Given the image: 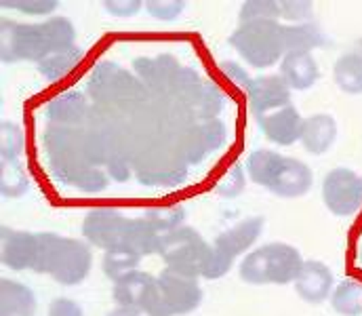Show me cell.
<instances>
[{
    "label": "cell",
    "mask_w": 362,
    "mask_h": 316,
    "mask_svg": "<svg viewBox=\"0 0 362 316\" xmlns=\"http://www.w3.org/2000/svg\"><path fill=\"white\" fill-rule=\"evenodd\" d=\"M85 87L90 104L129 118L150 102V93L137 74L124 70L116 62H99L89 72Z\"/></svg>",
    "instance_id": "8992f818"
},
{
    "label": "cell",
    "mask_w": 362,
    "mask_h": 316,
    "mask_svg": "<svg viewBox=\"0 0 362 316\" xmlns=\"http://www.w3.org/2000/svg\"><path fill=\"white\" fill-rule=\"evenodd\" d=\"M158 255L169 270L189 279H204L211 262V242L196 228L180 226L163 234Z\"/></svg>",
    "instance_id": "8fae6325"
},
{
    "label": "cell",
    "mask_w": 362,
    "mask_h": 316,
    "mask_svg": "<svg viewBox=\"0 0 362 316\" xmlns=\"http://www.w3.org/2000/svg\"><path fill=\"white\" fill-rule=\"evenodd\" d=\"M226 141H228V129L219 118L196 120L173 139V144L177 146L187 165H196L204 160L213 152L221 150Z\"/></svg>",
    "instance_id": "9a60e30c"
},
{
    "label": "cell",
    "mask_w": 362,
    "mask_h": 316,
    "mask_svg": "<svg viewBox=\"0 0 362 316\" xmlns=\"http://www.w3.org/2000/svg\"><path fill=\"white\" fill-rule=\"evenodd\" d=\"M327 45H329V38L312 21L284 25V49H286V53H312L314 49H325Z\"/></svg>",
    "instance_id": "d4e9b609"
},
{
    "label": "cell",
    "mask_w": 362,
    "mask_h": 316,
    "mask_svg": "<svg viewBox=\"0 0 362 316\" xmlns=\"http://www.w3.org/2000/svg\"><path fill=\"white\" fill-rule=\"evenodd\" d=\"M335 139H337V120L331 114L318 112V114L303 118L299 141L308 154H314V156L327 154L333 148Z\"/></svg>",
    "instance_id": "7402d4cb"
},
{
    "label": "cell",
    "mask_w": 362,
    "mask_h": 316,
    "mask_svg": "<svg viewBox=\"0 0 362 316\" xmlns=\"http://www.w3.org/2000/svg\"><path fill=\"white\" fill-rule=\"evenodd\" d=\"M45 165L55 184L97 194L110 186V175L101 165L90 133L83 127L47 124L40 135Z\"/></svg>",
    "instance_id": "6da1fadb"
},
{
    "label": "cell",
    "mask_w": 362,
    "mask_h": 316,
    "mask_svg": "<svg viewBox=\"0 0 362 316\" xmlns=\"http://www.w3.org/2000/svg\"><path fill=\"white\" fill-rule=\"evenodd\" d=\"M47 316H85V312L78 302H74L70 298H55L49 304Z\"/></svg>",
    "instance_id": "74e56055"
},
{
    "label": "cell",
    "mask_w": 362,
    "mask_h": 316,
    "mask_svg": "<svg viewBox=\"0 0 362 316\" xmlns=\"http://www.w3.org/2000/svg\"><path fill=\"white\" fill-rule=\"evenodd\" d=\"M335 85L348 93V95H361L362 93V53L350 51L344 53L333 68Z\"/></svg>",
    "instance_id": "484cf974"
},
{
    "label": "cell",
    "mask_w": 362,
    "mask_h": 316,
    "mask_svg": "<svg viewBox=\"0 0 362 316\" xmlns=\"http://www.w3.org/2000/svg\"><path fill=\"white\" fill-rule=\"evenodd\" d=\"M291 87L284 83L280 74H264L251 81L247 87L249 107L255 116L274 112L278 107L291 105Z\"/></svg>",
    "instance_id": "44dd1931"
},
{
    "label": "cell",
    "mask_w": 362,
    "mask_h": 316,
    "mask_svg": "<svg viewBox=\"0 0 362 316\" xmlns=\"http://www.w3.org/2000/svg\"><path fill=\"white\" fill-rule=\"evenodd\" d=\"M36 295L25 283L13 279L0 281V316H36Z\"/></svg>",
    "instance_id": "cb8c5ba5"
},
{
    "label": "cell",
    "mask_w": 362,
    "mask_h": 316,
    "mask_svg": "<svg viewBox=\"0 0 362 316\" xmlns=\"http://www.w3.org/2000/svg\"><path fill=\"white\" fill-rule=\"evenodd\" d=\"M146 6V2L141 0H105L103 8L107 15L112 17H135L141 8Z\"/></svg>",
    "instance_id": "8d00e7d4"
},
{
    "label": "cell",
    "mask_w": 362,
    "mask_h": 316,
    "mask_svg": "<svg viewBox=\"0 0 362 316\" xmlns=\"http://www.w3.org/2000/svg\"><path fill=\"white\" fill-rule=\"evenodd\" d=\"M76 47V28L68 17H49L42 23L0 21V57L4 64L45 62L47 57Z\"/></svg>",
    "instance_id": "7a4b0ae2"
},
{
    "label": "cell",
    "mask_w": 362,
    "mask_h": 316,
    "mask_svg": "<svg viewBox=\"0 0 362 316\" xmlns=\"http://www.w3.org/2000/svg\"><path fill=\"white\" fill-rule=\"evenodd\" d=\"M322 203L337 217H350L362 209V175L350 167H335L322 180Z\"/></svg>",
    "instance_id": "5bb4252c"
},
{
    "label": "cell",
    "mask_w": 362,
    "mask_h": 316,
    "mask_svg": "<svg viewBox=\"0 0 362 316\" xmlns=\"http://www.w3.org/2000/svg\"><path fill=\"white\" fill-rule=\"evenodd\" d=\"M83 236L103 251L127 249L141 257L158 253L163 232L141 217H127L114 207H93L83 219Z\"/></svg>",
    "instance_id": "3957f363"
},
{
    "label": "cell",
    "mask_w": 362,
    "mask_h": 316,
    "mask_svg": "<svg viewBox=\"0 0 362 316\" xmlns=\"http://www.w3.org/2000/svg\"><path fill=\"white\" fill-rule=\"evenodd\" d=\"M358 51H361V53H362V38H361V40H358Z\"/></svg>",
    "instance_id": "7bdbcfd3"
},
{
    "label": "cell",
    "mask_w": 362,
    "mask_h": 316,
    "mask_svg": "<svg viewBox=\"0 0 362 316\" xmlns=\"http://www.w3.org/2000/svg\"><path fill=\"white\" fill-rule=\"evenodd\" d=\"M230 186H234V197L245 188V171H243V167H234L232 169V173L223 180V184L219 186V192H223V194H228L230 192Z\"/></svg>",
    "instance_id": "ab89813d"
},
{
    "label": "cell",
    "mask_w": 362,
    "mask_h": 316,
    "mask_svg": "<svg viewBox=\"0 0 362 316\" xmlns=\"http://www.w3.org/2000/svg\"><path fill=\"white\" fill-rule=\"evenodd\" d=\"M2 8H15L25 15H51L59 8L57 0H2Z\"/></svg>",
    "instance_id": "836d02e7"
},
{
    "label": "cell",
    "mask_w": 362,
    "mask_h": 316,
    "mask_svg": "<svg viewBox=\"0 0 362 316\" xmlns=\"http://www.w3.org/2000/svg\"><path fill=\"white\" fill-rule=\"evenodd\" d=\"M356 259H358V264H361L362 268V234L361 238H358V245H356Z\"/></svg>",
    "instance_id": "b9f144b4"
},
{
    "label": "cell",
    "mask_w": 362,
    "mask_h": 316,
    "mask_svg": "<svg viewBox=\"0 0 362 316\" xmlns=\"http://www.w3.org/2000/svg\"><path fill=\"white\" fill-rule=\"evenodd\" d=\"M183 8H185L183 0H148L146 2V11L150 13V17L165 21V23L180 19Z\"/></svg>",
    "instance_id": "e575fe53"
},
{
    "label": "cell",
    "mask_w": 362,
    "mask_h": 316,
    "mask_svg": "<svg viewBox=\"0 0 362 316\" xmlns=\"http://www.w3.org/2000/svg\"><path fill=\"white\" fill-rule=\"evenodd\" d=\"M255 120H257L262 135L274 146L286 148V146H293L295 141H299V137H301L303 116L293 104L278 107V110L262 114V116H255Z\"/></svg>",
    "instance_id": "ac0fdd59"
},
{
    "label": "cell",
    "mask_w": 362,
    "mask_h": 316,
    "mask_svg": "<svg viewBox=\"0 0 362 316\" xmlns=\"http://www.w3.org/2000/svg\"><path fill=\"white\" fill-rule=\"evenodd\" d=\"M105 316H141V312H137V310H129V308H114V310H110Z\"/></svg>",
    "instance_id": "60d3db41"
},
{
    "label": "cell",
    "mask_w": 362,
    "mask_h": 316,
    "mask_svg": "<svg viewBox=\"0 0 362 316\" xmlns=\"http://www.w3.org/2000/svg\"><path fill=\"white\" fill-rule=\"evenodd\" d=\"M141 262V255L133 253V251H127V249H110L103 253V259H101V270L103 274L114 283L118 281L120 276L137 270Z\"/></svg>",
    "instance_id": "f1b7e54d"
},
{
    "label": "cell",
    "mask_w": 362,
    "mask_h": 316,
    "mask_svg": "<svg viewBox=\"0 0 362 316\" xmlns=\"http://www.w3.org/2000/svg\"><path fill=\"white\" fill-rule=\"evenodd\" d=\"M280 76L291 91H308L320 78V68L312 53H286L280 62Z\"/></svg>",
    "instance_id": "603a6c76"
},
{
    "label": "cell",
    "mask_w": 362,
    "mask_h": 316,
    "mask_svg": "<svg viewBox=\"0 0 362 316\" xmlns=\"http://www.w3.org/2000/svg\"><path fill=\"white\" fill-rule=\"evenodd\" d=\"M278 2H280V19L291 21V25L308 23L312 19V11H314L312 2L305 0H278Z\"/></svg>",
    "instance_id": "d590c367"
},
{
    "label": "cell",
    "mask_w": 362,
    "mask_h": 316,
    "mask_svg": "<svg viewBox=\"0 0 362 316\" xmlns=\"http://www.w3.org/2000/svg\"><path fill=\"white\" fill-rule=\"evenodd\" d=\"M93 268V251L89 242L59 236L55 232H40V253L36 270L49 274L64 287L81 285Z\"/></svg>",
    "instance_id": "ba28073f"
},
{
    "label": "cell",
    "mask_w": 362,
    "mask_h": 316,
    "mask_svg": "<svg viewBox=\"0 0 362 316\" xmlns=\"http://www.w3.org/2000/svg\"><path fill=\"white\" fill-rule=\"evenodd\" d=\"M247 175L253 184L266 188L278 199H299L312 190V169L293 156L274 150H255L245 163Z\"/></svg>",
    "instance_id": "52a82bcc"
},
{
    "label": "cell",
    "mask_w": 362,
    "mask_h": 316,
    "mask_svg": "<svg viewBox=\"0 0 362 316\" xmlns=\"http://www.w3.org/2000/svg\"><path fill=\"white\" fill-rule=\"evenodd\" d=\"M90 100L81 91H64L45 105L42 114L47 124L55 127H78L83 129L89 120Z\"/></svg>",
    "instance_id": "ffe728a7"
},
{
    "label": "cell",
    "mask_w": 362,
    "mask_h": 316,
    "mask_svg": "<svg viewBox=\"0 0 362 316\" xmlns=\"http://www.w3.org/2000/svg\"><path fill=\"white\" fill-rule=\"evenodd\" d=\"M85 129L90 133L99 152L101 165L110 180L127 182L131 175V156L135 146V131L131 118L93 104Z\"/></svg>",
    "instance_id": "5b68a950"
},
{
    "label": "cell",
    "mask_w": 362,
    "mask_h": 316,
    "mask_svg": "<svg viewBox=\"0 0 362 316\" xmlns=\"http://www.w3.org/2000/svg\"><path fill=\"white\" fill-rule=\"evenodd\" d=\"M202 298L198 279H189L165 268L156 276V289L146 316H185L202 304Z\"/></svg>",
    "instance_id": "4fadbf2b"
},
{
    "label": "cell",
    "mask_w": 362,
    "mask_h": 316,
    "mask_svg": "<svg viewBox=\"0 0 362 316\" xmlns=\"http://www.w3.org/2000/svg\"><path fill=\"white\" fill-rule=\"evenodd\" d=\"M230 47H234V51L251 68L268 70L286 55L284 25L270 19L238 23V28L230 36Z\"/></svg>",
    "instance_id": "30bf717a"
},
{
    "label": "cell",
    "mask_w": 362,
    "mask_h": 316,
    "mask_svg": "<svg viewBox=\"0 0 362 316\" xmlns=\"http://www.w3.org/2000/svg\"><path fill=\"white\" fill-rule=\"evenodd\" d=\"M0 156L2 160H19L21 152H23V133L15 122L2 120L0 124Z\"/></svg>",
    "instance_id": "1f68e13d"
},
{
    "label": "cell",
    "mask_w": 362,
    "mask_h": 316,
    "mask_svg": "<svg viewBox=\"0 0 362 316\" xmlns=\"http://www.w3.org/2000/svg\"><path fill=\"white\" fill-rule=\"evenodd\" d=\"M148 221H152L163 234L180 228L183 221V209L181 207H163V209H148L141 213Z\"/></svg>",
    "instance_id": "d6a6232c"
},
{
    "label": "cell",
    "mask_w": 362,
    "mask_h": 316,
    "mask_svg": "<svg viewBox=\"0 0 362 316\" xmlns=\"http://www.w3.org/2000/svg\"><path fill=\"white\" fill-rule=\"evenodd\" d=\"M83 57H85V51L81 47H72L68 51H62V53L47 57L45 62L36 64V68L47 81H59V78L68 76L83 62Z\"/></svg>",
    "instance_id": "83f0119b"
},
{
    "label": "cell",
    "mask_w": 362,
    "mask_h": 316,
    "mask_svg": "<svg viewBox=\"0 0 362 316\" xmlns=\"http://www.w3.org/2000/svg\"><path fill=\"white\" fill-rule=\"evenodd\" d=\"M280 21V2L278 0H249L240 4L238 21L249 23V21Z\"/></svg>",
    "instance_id": "4dcf8cb0"
},
{
    "label": "cell",
    "mask_w": 362,
    "mask_h": 316,
    "mask_svg": "<svg viewBox=\"0 0 362 316\" xmlns=\"http://www.w3.org/2000/svg\"><path fill=\"white\" fill-rule=\"evenodd\" d=\"M0 171H2L0 190H2L4 197L17 199V197H21L28 190L30 182H28V175H25L23 167L19 165V160H2Z\"/></svg>",
    "instance_id": "f546056e"
},
{
    "label": "cell",
    "mask_w": 362,
    "mask_h": 316,
    "mask_svg": "<svg viewBox=\"0 0 362 316\" xmlns=\"http://www.w3.org/2000/svg\"><path fill=\"white\" fill-rule=\"evenodd\" d=\"M264 228H266V219L262 215H253L238 221L230 230L221 232L211 245V262L204 279L215 281L226 276L234 268L236 259L253 249V245L264 234Z\"/></svg>",
    "instance_id": "7c38bea8"
},
{
    "label": "cell",
    "mask_w": 362,
    "mask_h": 316,
    "mask_svg": "<svg viewBox=\"0 0 362 316\" xmlns=\"http://www.w3.org/2000/svg\"><path fill=\"white\" fill-rule=\"evenodd\" d=\"M221 70H223V74L230 78V81H234L238 87H243L245 91H247V87L251 85V76H249V72L240 66V64H236V62H221Z\"/></svg>",
    "instance_id": "f35d334b"
},
{
    "label": "cell",
    "mask_w": 362,
    "mask_h": 316,
    "mask_svg": "<svg viewBox=\"0 0 362 316\" xmlns=\"http://www.w3.org/2000/svg\"><path fill=\"white\" fill-rule=\"evenodd\" d=\"M133 124V122H131ZM131 169L146 186H180L187 175V163L177 146L160 131L137 129Z\"/></svg>",
    "instance_id": "277c9868"
},
{
    "label": "cell",
    "mask_w": 362,
    "mask_h": 316,
    "mask_svg": "<svg viewBox=\"0 0 362 316\" xmlns=\"http://www.w3.org/2000/svg\"><path fill=\"white\" fill-rule=\"evenodd\" d=\"M331 306L341 316H362V281L346 279L335 285L331 293Z\"/></svg>",
    "instance_id": "4316f807"
},
{
    "label": "cell",
    "mask_w": 362,
    "mask_h": 316,
    "mask_svg": "<svg viewBox=\"0 0 362 316\" xmlns=\"http://www.w3.org/2000/svg\"><path fill=\"white\" fill-rule=\"evenodd\" d=\"M40 253V232L0 228V262L8 270H36Z\"/></svg>",
    "instance_id": "2e32d148"
},
{
    "label": "cell",
    "mask_w": 362,
    "mask_h": 316,
    "mask_svg": "<svg viewBox=\"0 0 362 316\" xmlns=\"http://www.w3.org/2000/svg\"><path fill=\"white\" fill-rule=\"evenodd\" d=\"M154 289H156V276L137 268V270L120 276L118 281H114L112 300L120 308H129V310H137V312L146 315L150 300L154 295Z\"/></svg>",
    "instance_id": "e0dca14e"
},
{
    "label": "cell",
    "mask_w": 362,
    "mask_h": 316,
    "mask_svg": "<svg viewBox=\"0 0 362 316\" xmlns=\"http://www.w3.org/2000/svg\"><path fill=\"white\" fill-rule=\"evenodd\" d=\"M293 285H295L297 295L305 304L318 306L331 298V293L335 289V276L325 262L305 259Z\"/></svg>",
    "instance_id": "d6986e66"
},
{
    "label": "cell",
    "mask_w": 362,
    "mask_h": 316,
    "mask_svg": "<svg viewBox=\"0 0 362 316\" xmlns=\"http://www.w3.org/2000/svg\"><path fill=\"white\" fill-rule=\"evenodd\" d=\"M303 255L288 242H266L251 249L238 264V274L247 285H291L295 283Z\"/></svg>",
    "instance_id": "9c48e42d"
}]
</instances>
